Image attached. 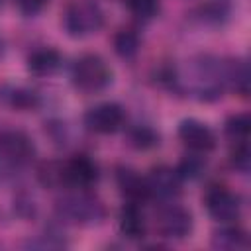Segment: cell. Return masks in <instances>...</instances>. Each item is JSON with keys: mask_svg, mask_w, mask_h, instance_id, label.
<instances>
[{"mask_svg": "<svg viewBox=\"0 0 251 251\" xmlns=\"http://www.w3.org/2000/svg\"><path fill=\"white\" fill-rule=\"evenodd\" d=\"M112 80V71L108 63L94 53L82 55L73 67V82L82 92H98L106 88Z\"/></svg>", "mask_w": 251, "mask_h": 251, "instance_id": "cell-1", "label": "cell"}, {"mask_svg": "<svg viewBox=\"0 0 251 251\" xmlns=\"http://www.w3.org/2000/svg\"><path fill=\"white\" fill-rule=\"evenodd\" d=\"M63 22H65V29L69 31V35L84 37V35L96 33L102 27L104 16L98 4L88 2V0H76L69 4V8L65 10Z\"/></svg>", "mask_w": 251, "mask_h": 251, "instance_id": "cell-2", "label": "cell"}, {"mask_svg": "<svg viewBox=\"0 0 251 251\" xmlns=\"http://www.w3.org/2000/svg\"><path fill=\"white\" fill-rule=\"evenodd\" d=\"M57 214L71 224H90L104 216L102 204L84 192L67 194L57 200Z\"/></svg>", "mask_w": 251, "mask_h": 251, "instance_id": "cell-3", "label": "cell"}, {"mask_svg": "<svg viewBox=\"0 0 251 251\" xmlns=\"http://www.w3.org/2000/svg\"><path fill=\"white\" fill-rule=\"evenodd\" d=\"M204 204H206L208 214L216 222H222V224H229V222L237 220L239 210H241L239 196L233 194L226 186H212V188H208V192L204 196Z\"/></svg>", "mask_w": 251, "mask_h": 251, "instance_id": "cell-4", "label": "cell"}, {"mask_svg": "<svg viewBox=\"0 0 251 251\" xmlns=\"http://www.w3.org/2000/svg\"><path fill=\"white\" fill-rule=\"evenodd\" d=\"M124 110L116 102H102L84 114V126L96 133H114L124 126Z\"/></svg>", "mask_w": 251, "mask_h": 251, "instance_id": "cell-5", "label": "cell"}, {"mask_svg": "<svg viewBox=\"0 0 251 251\" xmlns=\"http://www.w3.org/2000/svg\"><path fill=\"white\" fill-rule=\"evenodd\" d=\"M0 157L12 165H27L35 157V145L24 131L8 129L0 133Z\"/></svg>", "mask_w": 251, "mask_h": 251, "instance_id": "cell-6", "label": "cell"}, {"mask_svg": "<svg viewBox=\"0 0 251 251\" xmlns=\"http://www.w3.org/2000/svg\"><path fill=\"white\" fill-rule=\"evenodd\" d=\"M157 229L171 239H182L192 231V214L176 204L165 206L157 214Z\"/></svg>", "mask_w": 251, "mask_h": 251, "instance_id": "cell-7", "label": "cell"}, {"mask_svg": "<svg viewBox=\"0 0 251 251\" xmlns=\"http://www.w3.org/2000/svg\"><path fill=\"white\" fill-rule=\"evenodd\" d=\"M98 178L96 163L86 155H76L63 163V184L73 188H88Z\"/></svg>", "mask_w": 251, "mask_h": 251, "instance_id": "cell-8", "label": "cell"}, {"mask_svg": "<svg viewBox=\"0 0 251 251\" xmlns=\"http://www.w3.org/2000/svg\"><path fill=\"white\" fill-rule=\"evenodd\" d=\"M178 137L180 141L194 153H208L216 147V135L214 131L198 122V120H184L178 126Z\"/></svg>", "mask_w": 251, "mask_h": 251, "instance_id": "cell-9", "label": "cell"}, {"mask_svg": "<svg viewBox=\"0 0 251 251\" xmlns=\"http://www.w3.org/2000/svg\"><path fill=\"white\" fill-rule=\"evenodd\" d=\"M180 176L176 173V169L171 167H155L151 169V173L145 176L147 188H149V196H161V198H173L180 192Z\"/></svg>", "mask_w": 251, "mask_h": 251, "instance_id": "cell-10", "label": "cell"}, {"mask_svg": "<svg viewBox=\"0 0 251 251\" xmlns=\"http://www.w3.org/2000/svg\"><path fill=\"white\" fill-rule=\"evenodd\" d=\"M118 186L122 190V194L129 200V202H135L139 204L141 200L149 198V188H147V182L143 176H139L135 171L131 169H120L118 175Z\"/></svg>", "mask_w": 251, "mask_h": 251, "instance_id": "cell-11", "label": "cell"}, {"mask_svg": "<svg viewBox=\"0 0 251 251\" xmlns=\"http://www.w3.org/2000/svg\"><path fill=\"white\" fill-rule=\"evenodd\" d=\"M120 231L127 239H141L145 235V218L135 202H129L120 212Z\"/></svg>", "mask_w": 251, "mask_h": 251, "instance_id": "cell-12", "label": "cell"}, {"mask_svg": "<svg viewBox=\"0 0 251 251\" xmlns=\"http://www.w3.org/2000/svg\"><path fill=\"white\" fill-rule=\"evenodd\" d=\"M61 63V57L55 49L51 47H43V49H35L29 57H27V69L37 75V76H45L57 71Z\"/></svg>", "mask_w": 251, "mask_h": 251, "instance_id": "cell-13", "label": "cell"}, {"mask_svg": "<svg viewBox=\"0 0 251 251\" xmlns=\"http://www.w3.org/2000/svg\"><path fill=\"white\" fill-rule=\"evenodd\" d=\"M212 245L218 247V249H227V251L243 249L247 245V237H245V231L243 229L233 227V226H227V227H222V229H218L214 233Z\"/></svg>", "mask_w": 251, "mask_h": 251, "instance_id": "cell-14", "label": "cell"}, {"mask_svg": "<svg viewBox=\"0 0 251 251\" xmlns=\"http://www.w3.org/2000/svg\"><path fill=\"white\" fill-rule=\"evenodd\" d=\"M226 78L229 80L231 88L239 94H247L249 90V73H247V65L243 61H231L226 67Z\"/></svg>", "mask_w": 251, "mask_h": 251, "instance_id": "cell-15", "label": "cell"}, {"mask_svg": "<svg viewBox=\"0 0 251 251\" xmlns=\"http://www.w3.org/2000/svg\"><path fill=\"white\" fill-rule=\"evenodd\" d=\"M114 49L120 57L131 59L139 51V35L131 29H120L114 35Z\"/></svg>", "mask_w": 251, "mask_h": 251, "instance_id": "cell-16", "label": "cell"}, {"mask_svg": "<svg viewBox=\"0 0 251 251\" xmlns=\"http://www.w3.org/2000/svg\"><path fill=\"white\" fill-rule=\"evenodd\" d=\"M249 129H251V124H249V116L247 114H235L226 122V135L235 143L247 141Z\"/></svg>", "mask_w": 251, "mask_h": 251, "instance_id": "cell-17", "label": "cell"}, {"mask_svg": "<svg viewBox=\"0 0 251 251\" xmlns=\"http://www.w3.org/2000/svg\"><path fill=\"white\" fill-rule=\"evenodd\" d=\"M6 96H8L10 106H14V108H18V110H31V108L37 106V96H35V92L25 90V88H12L10 94H6Z\"/></svg>", "mask_w": 251, "mask_h": 251, "instance_id": "cell-18", "label": "cell"}, {"mask_svg": "<svg viewBox=\"0 0 251 251\" xmlns=\"http://www.w3.org/2000/svg\"><path fill=\"white\" fill-rule=\"evenodd\" d=\"M129 141H131V145H135L137 149H149V147L157 145L159 135H157L151 127H147V126H139V127L131 129V133H129Z\"/></svg>", "mask_w": 251, "mask_h": 251, "instance_id": "cell-19", "label": "cell"}, {"mask_svg": "<svg viewBox=\"0 0 251 251\" xmlns=\"http://www.w3.org/2000/svg\"><path fill=\"white\" fill-rule=\"evenodd\" d=\"M126 2H127L129 12L141 20L153 18L159 10V0H126Z\"/></svg>", "mask_w": 251, "mask_h": 251, "instance_id": "cell-20", "label": "cell"}, {"mask_svg": "<svg viewBox=\"0 0 251 251\" xmlns=\"http://www.w3.org/2000/svg\"><path fill=\"white\" fill-rule=\"evenodd\" d=\"M202 171H204V161L200 157H196V155L184 157L180 161L178 169H176V173H178L180 178H196V176L202 175Z\"/></svg>", "mask_w": 251, "mask_h": 251, "instance_id": "cell-21", "label": "cell"}, {"mask_svg": "<svg viewBox=\"0 0 251 251\" xmlns=\"http://www.w3.org/2000/svg\"><path fill=\"white\" fill-rule=\"evenodd\" d=\"M231 165L235 169H239L241 173H245L249 169V149H247V141L243 143H235V149L231 151Z\"/></svg>", "mask_w": 251, "mask_h": 251, "instance_id": "cell-22", "label": "cell"}, {"mask_svg": "<svg viewBox=\"0 0 251 251\" xmlns=\"http://www.w3.org/2000/svg\"><path fill=\"white\" fill-rule=\"evenodd\" d=\"M16 2H18L20 10L25 12V14H35V12H39V10L43 8V4H45V0H16Z\"/></svg>", "mask_w": 251, "mask_h": 251, "instance_id": "cell-23", "label": "cell"}]
</instances>
